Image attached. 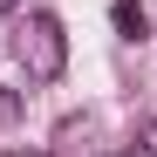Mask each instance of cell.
Returning a JSON list of instances; mask_svg holds the SVG:
<instances>
[{"label": "cell", "instance_id": "obj_6", "mask_svg": "<svg viewBox=\"0 0 157 157\" xmlns=\"http://www.w3.org/2000/svg\"><path fill=\"white\" fill-rule=\"evenodd\" d=\"M14 7H21V0H0V14H14Z\"/></svg>", "mask_w": 157, "mask_h": 157}, {"label": "cell", "instance_id": "obj_5", "mask_svg": "<svg viewBox=\"0 0 157 157\" xmlns=\"http://www.w3.org/2000/svg\"><path fill=\"white\" fill-rule=\"evenodd\" d=\"M144 150H150V157H157V123H144Z\"/></svg>", "mask_w": 157, "mask_h": 157}, {"label": "cell", "instance_id": "obj_1", "mask_svg": "<svg viewBox=\"0 0 157 157\" xmlns=\"http://www.w3.org/2000/svg\"><path fill=\"white\" fill-rule=\"evenodd\" d=\"M14 62L34 75V82H55V75L68 68V34H62V21L55 14H28L14 28Z\"/></svg>", "mask_w": 157, "mask_h": 157}, {"label": "cell", "instance_id": "obj_3", "mask_svg": "<svg viewBox=\"0 0 157 157\" xmlns=\"http://www.w3.org/2000/svg\"><path fill=\"white\" fill-rule=\"evenodd\" d=\"M55 144H62V150H82V144H89V116H82V123H62Z\"/></svg>", "mask_w": 157, "mask_h": 157}, {"label": "cell", "instance_id": "obj_4", "mask_svg": "<svg viewBox=\"0 0 157 157\" xmlns=\"http://www.w3.org/2000/svg\"><path fill=\"white\" fill-rule=\"evenodd\" d=\"M14 116H21V96H14V89H0V123H14Z\"/></svg>", "mask_w": 157, "mask_h": 157}, {"label": "cell", "instance_id": "obj_2", "mask_svg": "<svg viewBox=\"0 0 157 157\" xmlns=\"http://www.w3.org/2000/svg\"><path fill=\"white\" fill-rule=\"evenodd\" d=\"M109 21H116V34H123V41H144V34H150V14L137 7V0H116Z\"/></svg>", "mask_w": 157, "mask_h": 157}, {"label": "cell", "instance_id": "obj_7", "mask_svg": "<svg viewBox=\"0 0 157 157\" xmlns=\"http://www.w3.org/2000/svg\"><path fill=\"white\" fill-rule=\"evenodd\" d=\"M7 157H41V150H7Z\"/></svg>", "mask_w": 157, "mask_h": 157}]
</instances>
